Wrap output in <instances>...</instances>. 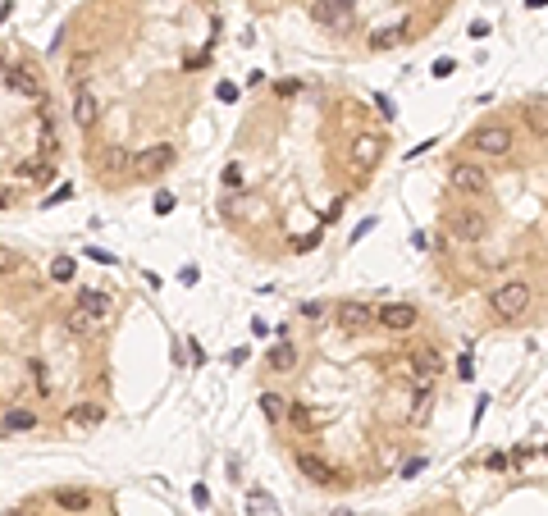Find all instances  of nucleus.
<instances>
[{
	"label": "nucleus",
	"mask_w": 548,
	"mask_h": 516,
	"mask_svg": "<svg viewBox=\"0 0 548 516\" xmlns=\"http://www.w3.org/2000/svg\"><path fill=\"white\" fill-rule=\"evenodd\" d=\"M215 96H219V101H233L238 87H233V83H219V87H215Z\"/></svg>",
	"instance_id": "nucleus-24"
},
{
	"label": "nucleus",
	"mask_w": 548,
	"mask_h": 516,
	"mask_svg": "<svg viewBox=\"0 0 548 516\" xmlns=\"http://www.w3.org/2000/svg\"><path fill=\"white\" fill-rule=\"evenodd\" d=\"M448 179H453V192H461V197H485L489 192V174L480 160H453Z\"/></svg>",
	"instance_id": "nucleus-6"
},
{
	"label": "nucleus",
	"mask_w": 548,
	"mask_h": 516,
	"mask_svg": "<svg viewBox=\"0 0 548 516\" xmlns=\"http://www.w3.org/2000/svg\"><path fill=\"white\" fill-rule=\"evenodd\" d=\"M73 301H78V306H87L92 316L101 320V325H110V320H114V297H110V293H101V288H83V293L73 297Z\"/></svg>",
	"instance_id": "nucleus-13"
},
{
	"label": "nucleus",
	"mask_w": 548,
	"mask_h": 516,
	"mask_svg": "<svg viewBox=\"0 0 548 516\" xmlns=\"http://www.w3.org/2000/svg\"><path fill=\"white\" fill-rule=\"evenodd\" d=\"M525 5H530V9H544V5H548V0H525Z\"/></svg>",
	"instance_id": "nucleus-30"
},
{
	"label": "nucleus",
	"mask_w": 548,
	"mask_h": 516,
	"mask_svg": "<svg viewBox=\"0 0 548 516\" xmlns=\"http://www.w3.org/2000/svg\"><path fill=\"white\" fill-rule=\"evenodd\" d=\"M384 151H389V142H384V138H375V133H357L352 147H348V164L357 174H370V169H379Z\"/></svg>",
	"instance_id": "nucleus-4"
},
{
	"label": "nucleus",
	"mask_w": 548,
	"mask_h": 516,
	"mask_svg": "<svg viewBox=\"0 0 548 516\" xmlns=\"http://www.w3.org/2000/svg\"><path fill=\"white\" fill-rule=\"evenodd\" d=\"M457 375H461V379H470V375H475V366H470V356H461V361H457Z\"/></svg>",
	"instance_id": "nucleus-29"
},
{
	"label": "nucleus",
	"mask_w": 548,
	"mask_h": 516,
	"mask_svg": "<svg viewBox=\"0 0 548 516\" xmlns=\"http://www.w3.org/2000/svg\"><path fill=\"white\" fill-rule=\"evenodd\" d=\"M306 14L320 28H348L357 14V0H306Z\"/></svg>",
	"instance_id": "nucleus-7"
},
{
	"label": "nucleus",
	"mask_w": 548,
	"mask_h": 516,
	"mask_svg": "<svg viewBox=\"0 0 548 516\" xmlns=\"http://www.w3.org/2000/svg\"><path fill=\"white\" fill-rule=\"evenodd\" d=\"M521 119H525V128H530V133H540V138H548V110H540V105L530 110V105H525V110H521Z\"/></svg>",
	"instance_id": "nucleus-18"
},
{
	"label": "nucleus",
	"mask_w": 548,
	"mask_h": 516,
	"mask_svg": "<svg viewBox=\"0 0 548 516\" xmlns=\"http://www.w3.org/2000/svg\"><path fill=\"white\" fill-rule=\"evenodd\" d=\"M18 201V183H9V179H0V210H9Z\"/></svg>",
	"instance_id": "nucleus-20"
},
{
	"label": "nucleus",
	"mask_w": 548,
	"mask_h": 516,
	"mask_svg": "<svg viewBox=\"0 0 548 516\" xmlns=\"http://www.w3.org/2000/svg\"><path fill=\"white\" fill-rule=\"evenodd\" d=\"M489 233V215L475 206H457L448 215V242H480Z\"/></svg>",
	"instance_id": "nucleus-3"
},
{
	"label": "nucleus",
	"mask_w": 548,
	"mask_h": 516,
	"mask_svg": "<svg viewBox=\"0 0 548 516\" xmlns=\"http://www.w3.org/2000/svg\"><path fill=\"white\" fill-rule=\"evenodd\" d=\"M297 466H302V475H306L311 484H339V480H343L339 466H329L324 457H315V452H297Z\"/></svg>",
	"instance_id": "nucleus-11"
},
{
	"label": "nucleus",
	"mask_w": 548,
	"mask_h": 516,
	"mask_svg": "<svg viewBox=\"0 0 548 516\" xmlns=\"http://www.w3.org/2000/svg\"><path fill=\"white\" fill-rule=\"evenodd\" d=\"M375 110H379L384 119H393V114H398V110H393V101H389V96H375Z\"/></svg>",
	"instance_id": "nucleus-21"
},
{
	"label": "nucleus",
	"mask_w": 548,
	"mask_h": 516,
	"mask_svg": "<svg viewBox=\"0 0 548 516\" xmlns=\"http://www.w3.org/2000/svg\"><path fill=\"white\" fill-rule=\"evenodd\" d=\"M302 316H306V320H320L324 306H320V301H302Z\"/></svg>",
	"instance_id": "nucleus-23"
},
{
	"label": "nucleus",
	"mask_w": 548,
	"mask_h": 516,
	"mask_svg": "<svg viewBox=\"0 0 548 516\" xmlns=\"http://www.w3.org/2000/svg\"><path fill=\"white\" fill-rule=\"evenodd\" d=\"M420 471H425V457H411V462L402 466V475H407V480H411V475H420Z\"/></svg>",
	"instance_id": "nucleus-22"
},
{
	"label": "nucleus",
	"mask_w": 548,
	"mask_h": 516,
	"mask_svg": "<svg viewBox=\"0 0 548 516\" xmlns=\"http://www.w3.org/2000/svg\"><path fill=\"white\" fill-rule=\"evenodd\" d=\"M407 370H411L416 384H430L434 375H444V356H439L434 347H416V352L407 356Z\"/></svg>",
	"instance_id": "nucleus-10"
},
{
	"label": "nucleus",
	"mask_w": 548,
	"mask_h": 516,
	"mask_svg": "<svg viewBox=\"0 0 548 516\" xmlns=\"http://www.w3.org/2000/svg\"><path fill=\"white\" fill-rule=\"evenodd\" d=\"M51 503H55V512H92V493L87 489H55Z\"/></svg>",
	"instance_id": "nucleus-16"
},
{
	"label": "nucleus",
	"mask_w": 548,
	"mask_h": 516,
	"mask_svg": "<svg viewBox=\"0 0 548 516\" xmlns=\"http://www.w3.org/2000/svg\"><path fill=\"white\" fill-rule=\"evenodd\" d=\"M261 412H265V421H270V425H284L288 412H293V397H284V393H261Z\"/></svg>",
	"instance_id": "nucleus-17"
},
{
	"label": "nucleus",
	"mask_w": 548,
	"mask_h": 516,
	"mask_svg": "<svg viewBox=\"0 0 548 516\" xmlns=\"http://www.w3.org/2000/svg\"><path fill=\"white\" fill-rule=\"evenodd\" d=\"M375 325H379L384 334H411V329L420 325V311L411 306V301H384V306L375 311Z\"/></svg>",
	"instance_id": "nucleus-5"
},
{
	"label": "nucleus",
	"mask_w": 548,
	"mask_h": 516,
	"mask_svg": "<svg viewBox=\"0 0 548 516\" xmlns=\"http://www.w3.org/2000/svg\"><path fill=\"white\" fill-rule=\"evenodd\" d=\"M174 147H165V142H160V147H142L138 155H133V169H128V179H156V174H165L169 164H174Z\"/></svg>",
	"instance_id": "nucleus-8"
},
{
	"label": "nucleus",
	"mask_w": 548,
	"mask_h": 516,
	"mask_svg": "<svg viewBox=\"0 0 548 516\" xmlns=\"http://www.w3.org/2000/svg\"><path fill=\"white\" fill-rule=\"evenodd\" d=\"M489 471H507V457L503 452H489Z\"/></svg>",
	"instance_id": "nucleus-27"
},
{
	"label": "nucleus",
	"mask_w": 548,
	"mask_h": 516,
	"mask_svg": "<svg viewBox=\"0 0 548 516\" xmlns=\"http://www.w3.org/2000/svg\"><path fill=\"white\" fill-rule=\"evenodd\" d=\"M466 147L475 155H485V160H507L512 147H516V138H512L507 124H480V128L466 138Z\"/></svg>",
	"instance_id": "nucleus-1"
},
{
	"label": "nucleus",
	"mask_w": 548,
	"mask_h": 516,
	"mask_svg": "<svg viewBox=\"0 0 548 516\" xmlns=\"http://www.w3.org/2000/svg\"><path fill=\"white\" fill-rule=\"evenodd\" d=\"M64 421L78 425V430H92V425L105 421V407H101V402H78V407H69V412H64Z\"/></svg>",
	"instance_id": "nucleus-15"
},
{
	"label": "nucleus",
	"mask_w": 548,
	"mask_h": 516,
	"mask_svg": "<svg viewBox=\"0 0 548 516\" xmlns=\"http://www.w3.org/2000/svg\"><path fill=\"white\" fill-rule=\"evenodd\" d=\"M453 69H457L453 60H439V64H434V78H453Z\"/></svg>",
	"instance_id": "nucleus-26"
},
{
	"label": "nucleus",
	"mask_w": 548,
	"mask_h": 516,
	"mask_svg": "<svg viewBox=\"0 0 548 516\" xmlns=\"http://www.w3.org/2000/svg\"><path fill=\"white\" fill-rule=\"evenodd\" d=\"M51 279H55V284H69V279H73V256H55L51 260Z\"/></svg>",
	"instance_id": "nucleus-19"
},
{
	"label": "nucleus",
	"mask_w": 548,
	"mask_h": 516,
	"mask_svg": "<svg viewBox=\"0 0 548 516\" xmlns=\"http://www.w3.org/2000/svg\"><path fill=\"white\" fill-rule=\"evenodd\" d=\"M297 361H302V352H297V343H288V338H279L270 347V356H265V366H274L279 375H293Z\"/></svg>",
	"instance_id": "nucleus-14"
},
{
	"label": "nucleus",
	"mask_w": 548,
	"mask_h": 516,
	"mask_svg": "<svg viewBox=\"0 0 548 516\" xmlns=\"http://www.w3.org/2000/svg\"><path fill=\"white\" fill-rule=\"evenodd\" d=\"M411 37V18H398V23H389V28H375L370 32V51H393V46H402Z\"/></svg>",
	"instance_id": "nucleus-12"
},
{
	"label": "nucleus",
	"mask_w": 548,
	"mask_h": 516,
	"mask_svg": "<svg viewBox=\"0 0 548 516\" xmlns=\"http://www.w3.org/2000/svg\"><path fill=\"white\" fill-rule=\"evenodd\" d=\"M525 306H530V284H525V279H507V284H498L494 293H489V311H494L498 320H521Z\"/></svg>",
	"instance_id": "nucleus-2"
},
{
	"label": "nucleus",
	"mask_w": 548,
	"mask_h": 516,
	"mask_svg": "<svg viewBox=\"0 0 548 516\" xmlns=\"http://www.w3.org/2000/svg\"><path fill=\"white\" fill-rule=\"evenodd\" d=\"M334 320H339L343 334H370V329H379L375 325V306H365V301H339Z\"/></svg>",
	"instance_id": "nucleus-9"
},
{
	"label": "nucleus",
	"mask_w": 548,
	"mask_h": 516,
	"mask_svg": "<svg viewBox=\"0 0 548 516\" xmlns=\"http://www.w3.org/2000/svg\"><path fill=\"white\" fill-rule=\"evenodd\" d=\"M470 37H475V42H480V37H489V23H485V18H475V23H470Z\"/></svg>",
	"instance_id": "nucleus-28"
},
{
	"label": "nucleus",
	"mask_w": 548,
	"mask_h": 516,
	"mask_svg": "<svg viewBox=\"0 0 548 516\" xmlns=\"http://www.w3.org/2000/svg\"><path fill=\"white\" fill-rule=\"evenodd\" d=\"M156 210H160V215H169V210H174V197H169V192H160V197H156Z\"/></svg>",
	"instance_id": "nucleus-25"
}]
</instances>
